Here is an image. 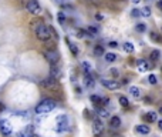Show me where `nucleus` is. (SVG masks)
<instances>
[{"label": "nucleus", "mask_w": 162, "mask_h": 137, "mask_svg": "<svg viewBox=\"0 0 162 137\" xmlns=\"http://www.w3.org/2000/svg\"><path fill=\"white\" fill-rule=\"evenodd\" d=\"M56 106H57L56 100L44 99L37 104V107H36V113H37V114H47V113H50V111H53V110L56 109Z\"/></svg>", "instance_id": "nucleus-1"}, {"label": "nucleus", "mask_w": 162, "mask_h": 137, "mask_svg": "<svg viewBox=\"0 0 162 137\" xmlns=\"http://www.w3.org/2000/svg\"><path fill=\"white\" fill-rule=\"evenodd\" d=\"M36 36L41 42H49L50 37H51V29L41 23V24H38L37 27H36Z\"/></svg>", "instance_id": "nucleus-2"}, {"label": "nucleus", "mask_w": 162, "mask_h": 137, "mask_svg": "<svg viewBox=\"0 0 162 137\" xmlns=\"http://www.w3.org/2000/svg\"><path fill=\"white\" fill-rule=\"evenodd\" d=\"M68 126H70V120H68V117L65 114H60L57 117V132L58 133H63V132H67L68 130Z\"/></svg>", "instance_id": "nucleus-3"}, {"label": "nucleus", "mask_w": 162, "mask_h": 137, "mask_svg": "<svg viewBox=\"0 0 162 137\" xmlns=\"http://www.w3.org/2000/svg\"><path fill=\"white\" fill-rule=\"evenodd\" d=\"M0 133H2L3 136H6V137L11 136V133H13V127H11V124H10V121L9 120H4V119L0 120Z\"/></svg>", "instance_id": "nucleus-4"}, {"label": "nucleus", "mask_w": 162, "mask_h": 137, "mask_svg": "<svg viewBox=\"0 0 162 137\" xmlns=\"http://www.w3.org/2000/svg\"><path fill=\"white\" fill-rule=\"evenodd\" d=\"M26 9L32 14H40V11H41V7H40L37 0H28L26 5Z\"/></svg>", "instance_id": "nucleus-5"}, {"label": "nucleus", "mask_w": 162, "mask_h": 137, "mask_svg": "<svg viewBox=\"0 0 162 137\" xmlns=\"http://www.w3.org/2000/svg\"><path fill=\"white\" fill-rule=\"evenodd\" d=\"M44 57L47 59V61H50L51 64H57V61H58V53L56 51V50H46L44 51Z\"/></svg>", "instance_id": "nucleus-6"}, {"label": "nucleus", "mask_w": 162, "mask_h": 137, "mask_svg": "<svg viewBox=\"0 0 162 137\" xmlns=\"http://www.w3.org/2000/svg\"><path fill=\"white\" fill-rule=\"evenodd\" d=\"M104 87H107L108 90H117L119 87V83L117 80H107V79H103L101 80Z\"/></svg>", "instance_id": "nucleus-7"}, {"label": "nucleus", "mask_w": 162, "mask_h": 137, "mask_svg": "<svg viewBox=\"0 0 162 137\" xmlns=\"http://www.w3.org/2000/svg\"><path fill=\"white\" fill-rule=\"evenodd\" d=\"M57 80H58V79L50 76V77H47V79L41 80V82H40V86H43V87H54V86L57 84Z\"/></svg>", "instance_id": "nucleus-8"}, {"label": "nucleus", "mask_w": 162, "mask_h": 137, "mask_svg": "<svg viewBox=\"0 0 162 137\" xmlns=\"http://www.w3.org/2000/svg\"><path fill=\"white\" fill-rule=\"evenodd\" d=\"M103 130H104V124L101 123V120L95 119L94 123H92V132H94V134H100Z\"/></svg>", "instance_id": "nucleus-9"}, {"label": "nucleus", "mask_w": 162, "mask_h": 137, "mask_svg": "<svg viewBox=\"0 0 162 137\" xmlns=\"http://www.w3.org/2000/svg\"><path fill=\"white\" fill-rule=\"evenodd\" d=\"M136 66H138V70L140 71H148L151 69V63L146 60H138L136 61Z\"/></svg>", "instance_id": "nucleus-10"}, {"label": "nucleus", "mask_w": 162, "mask_h": 137, "mask_svg": "<svg viewBox=\"0 0 162 137\" xmlns=\"http://www.w3.org/2000/svg\"><path fill=\"white\" fill-rule=\"evenodd\" d=\"M144 120L146 123H154V121H157V113H154V111H148L144 114Z\"/></svg>", "instance_id": "nucleus-11"}, {"label": "nucleus", "mask_w": 162, "mask_h": 137, "mask_svg": "<svg viewBox=\"0 0 162 137\" xmlns=\"http://www.w3.org/2000/svg\"><path fill=\"white\" fill-rule=\"evenodd\" d=\"M91 101L95 104V106H101V104H107L108 99H101L100 96H95V94H94V96H91Z\"/></svg>", "instance_id": "nucleus-12"}, {"label": "nucleus", "mask_w": 162, "mask_h": 137, "mask_svg": "<svg viewBox=\"0 0 162 137\" xmlns=\"http://www.w3.org/2000/svg\"><path fill=\"white\" fill-rule=\"evenodd\" d=\"M110 126L112 127V129H118V127L121 126V119H119L118 116L111 117V120H110Z\"/></svg>", "instance_id": "nucleus-13"}, {"label": "nucleus", "mask_w": 162, "mask_h": 137, "mask_svg": "<svg viewBox=\"0 0 162 137\" xmlns=\"http://www.w3.org/2000/svg\"><path fill=\"white\" fill-rule=\"evenodd\" d=\"M130 93L134 99H141V90L136 86H131L130 87Z\"/></svg>", "instance_id": "nucleus-14"}, {"label": "nucleus", "mask_w": 162, "mask_h": 137, "mask_svg": "<svg viewBox=\"0 0 162 137\" xmlns=\"http://www.w3.org/2000/svg\"><path fill=\"white\" fill-rule=\"evenodd\" d=\"M50 74L56 79H58L60 74H61V70L58 69V66H56V64H51V69H50Z\"/></svg>", "instance_id": "nucleus-15"}, {"label": "nucleus", "mask_w": 162, "mask_h": 137, "mask_svg": "<svg viewBox=\"0 0 162 137\" xmlns=\"http://www.w3.org/2000/svg\"><path fill=\"white\" fill-rule=\"evenodd\" d=\"M138 133H141V134H148L149 133V126H145V124H140V126H136V129H135Z\"/></svg>", "instance_id": "nucleus-16"}, {"label": "nucleus", "mask_w": 162, "mask_h": 137, "mask_svg": "<svg viewBox=\"0 0 162 137\" xmlns=\"http://www.w3.org/2000/svg\"><path fill=\"white\" fill-rule=\"evenodd\" d=\"M117 57H118V56L115 54V53H107L104 59H105V61H108V63H112V61L117 60Z\"/></svg>", "instance_id": "nucleus-17"}, {"label": "nucleus", "mask_w": 162, "mask_h": 137, "mask_svg": "<svg viewBox=\"0 0 162 137\" xmlns=\"http://www.w3.org/2000/svg\"><path fill=\"white\" fill-rule=\"evenodd\" d=\"M84 82H86V84L88 86V87H92L94 86V80H92V77L90 73H86V79H84Z\"/></svg>", "instance_id": "nucleus-18"}, {"label": "nucleus", "mask_w": 162, "mask_h": 137, "mask_svg": "<svg viewBox=\"0 0 162 137\" xmlns=\"http://www.w3.org/2000/svg\"><path fill=\"white\" fill-rule=\"evenodd\" d=\"M122 49H124V51H127V53H132V51H134V44L130 43V42H127V43H124Z\"/></svg>", "instance_id": "nucleus-19"}, {"label": "nucleus", "mask_w": 162, "mask_h": 137, "mask_svg": "<svg viewBox=\"0 0 162 137\" xmlns=\"http://www.w3.org/2000/svg\"><path fill=\"white\" fill-rule=\"evenodd\" d=\"M151 40L157 42V43H161L162 37H161V34H158V33H155V32H152V33H151Z\"/></svg>", "instance_id": "nucleus-20"}, {"label": "nucleus", "mask_w": 162, "mask_h": 137, "mask_svg": "<svg viewBox=\"0 0 162 137\" xmlns=\"http://www.w3.org/2000/svg\"><path fill=\"white\" fill-rule=\"evenodd\" d=\"M94 54L95 56H103L104 54V47L103 46H95V47H94Z\"/></svg>", "instance_id": "nucleus-21"}, {"label": "nucleus", "mask_w": 162, "mask_h": 137, "mask_svg": "<svg viewBox=\"0 0 162 137\" xmlns=\"http://www.w3.org/2000/svg\"><path fill=\"white\" fill-rule=\"evenodd\" d=\"M119 104H121L122 107H128V106H130V101H128V99H127L125 96H121V97H119Z\"/></svg>", "instance_id": "nucleus-22"}, {"label": "nucleus", "mask_w": 162, "mask_h": 137, "mask_svg": "<svg viewBox=\"0 0 162 137\" xmlns=\"http://www.w3.org/2000/svg\"><path fill=\"white\" fill-rule=\"evenodd\" d=\"M141 16L149 17L151 16V9H149V7H144V9H141Z\"/></svg>", "instance_id": "nucleus-23"}, {"label": "nucleus", "mask_w": 162, "mask_h": 137, "mask_svg": "<svg viewBox=\"0 0 162 137\" xmlns=\"http://www.w3.org/2000/svg\"><path fill=\"white\" fill-rule=\"evenodd\" d=\"M81 66H82V69H84L86 73H90V71H91V64H90L88 61H82V64H81Z\"/></svg>", "instance_id": "nucleus-24"}, {"label": "nucleus", "mask_w": 162, "mask_h": 137, "mask_svg": "<svg viewBox=\"0 0 162 137\" xmlns=\"http://www.w3.org/2000/svg\"><path fill=\"white\" fill-rule=\"evenodd\" d=\"M159 59V50H152V53H151V60H158Z\"/></svg>", "instance_id": "nucleus-25"}, {"label": "nucleus", "mask_w": 162, "mask_h": 137, "mask_svg": "<svg viewBox=\"0 0 162 137\" xmlns=\"http://www.w3.org/2000/svg\"><path fill=\"white\" fill-rule=\"evenodd\" d=\"M68 47H70V50H71V53L74 56H77L78 54V49L76 47V44H73V43H68Z\"/></svg>", "instance_id": "nucleus-26"}, {"label": "nucleus", "mask_w": 162, "mask_h": 137, "mask_svg": "<svg viewBox=\"0 0 162 137\" xmlns=\"http://www.w3.org/2000/svg\"><path fill=\"white\" fill-rule=\"evenodd\" d=\"M148 82L151 83V84H157L158 83V79L155 74H149V77H148Z\"/></svg>", "instance_id": "nucleus-27"}, {"label": "nucleus", "mask_w": 162, "mask_h": 137, "mask_svg": "<svg viewBox=\"0 0 162 137\" xmlns=\"http://www.w3.org/2000/svg\"><path fill=\"white\" fill-rule=\"evenodd\" d=\"M98 114L101 116V117H104V119H105V117H108V116H110V113H108V111H107L105 109H100V110H98Z\"/></svg>", "instance_id": "nucleus-28"}, {"label": "nucleus", "mask_w": 162, "mask_h": 137, "mask_svg": "<svg viewBox=\"0 0 162 137\" xmlns=\"http://www.w3.org/2000/svg\"><path fill=\"white\" fill-rule=\"evenodd\" d=\"M145 24H144V23H140V24H136V30H138V32H145Z\"/></svg>", "instance_id": "nucleus-29"}, {"label": "nucleus", "mask_w": 162, "mask_h": 137, "mask_svg": "<svg viewBox=\"0 0 162 137\" xmlns=\"http://www.w3.org/2000/svg\"><path fill=\"white\" fill-rule=\"evenodd\" d=\"M132 16H134V17L141 16V10H136V9H134V10H132Z\"/></svg>", "instance_id": "nucleus-30"}, {"label": "nucleus", "mask_w": 162, "mask_h": 137, "mask_svg": "<svg viewBox=\"0 0 162 137\" xmlns=\"http://www.w3.org/2000/svg\"><path fill=\"white\" fill-rule=\"evenodd\" d=\"M108 46H110V47H112V49H115V47H118V43H117V42H110Z\"/></svg>", "instance_id": "nucleus-31"}, {"label": "nucleus", "mask_w": 162, "mask_h": 137, "mask_svg": "<svg viewBox=\"0 0 162 137\" xmlns=\"http://www.w3.org/2000/svg\"><path fill=\"white\" fill-rule=\"evenodd\" d=\"M58 20H60V23H64L65 17H64V14H63V13H58Z\"/></svg>", "instance_id": "nucleus-32"}, {"label": "nucleus", "mask_w": 162, "mask_h": 137, "mask_svg": "<svg viewBox=\"0 0 162 137\" xmlns=\"http://www.w3.org/2000/svg\"><path fill=\"white\" fill-rule=\"evenodd\" d=\"M77 36H78V37H84V36H86V32H84V30H78V32H77Z\"/></svg>", "instance_id": "nucleus-33"}, {"label": "nucleus", "mask_w": 162, "mask_h": 137, "mask_svg": "<svg viewBox=\"0 0 162 137\" xmlns=\"http://www.w3.org/2000/svg\"><path fill=\"white\" fill-rule=\"evenodd\" d=\"M88 33L95 34V33H97V29H95V27H88Z\"/></svg>", "instance_id": "nucleus-34"}, {"label": "nucleus", "mask_w": 162, "mask_h": 137, "mask_svg": "<svg viewBox=\"0 0 162 137\" xmlns=\"http://www.w3.org/2000/svg\"><path fill=\"white\" fill-rule=\"evenodd\" d=\"M111 74H112L114 77H117L118 76V70H117V69H111Z\"/></svg>", "instance_id": "nucleus-35"}, {"label": "nucleus", "mask_w": 162, "mask_h": 137, "mask_svg": "<svg viewBox=\"0 0 162 137\" xmlns=\"http://www.w3.org/2000/svg\"><path fill=\"white\" fill-rule=\"evenodd\" d=\"M157 6H158V9H161V10H162V0H158Z\"/></svg>", "instance_id": "nucleus-36"}, {"label": "nucleus", "mask_w": 162, "mask_h": 137, "mask_svg": "<svg viewBox=\"0 0 162 137\" xmlns=\"http://www.w3.org/2000/svg\"><path fill=\"white\" fill-rule=\"evenodd\" d=\"M158 127H159V130H162V120L158 121Z\"/></svg>", "instance_id": "nucleus-37"}, {"label": "nucleus", "mask_w": 162, "mask_h": 137, "mask_svg": "<svg viewBox=\"0 0 162 137\" xmlns=\"http://www.w3.org/2000/svg\"><path fill=\"white\" fill-rule=\"evenodd\" d=\"M145 103H146V104H151V99H149V97H146V99H145Z\"/></svg>", "instance_id": "nucleus-38"}, {"label": "nucleus", "mask_w": 162, "mask_h": 137, "mask_svg": "<svg viewBox=\"0 0 162 137\" xmlns=\"http://www.w3.org/2000/svg\"><path fill=\"white\" fill-rule=\"evenodd\" d=\"M132 2H134V3H135V5H136V3H140V2H141V0H132Z\"/></svg>", "instance_id": "nucleus-39"}, {"label": "nucleus", "mask_w": 162, "mask_h": 137, "mask_svg": "<svg viewBox=\"0 0 162 137\" xmlns=\"http://www.w3.org/2000/svg\"><path fill=\"white\" fill-rule=\"evenodd\" d=\"M159 114H162V106L159 107Z\"/></svg>", "instance_id": "nucleus-40"}, {"label": "nucleus", "mask_w": 162, "mask_h": 137, "mask_svg": "<svg viewBox=\"0 0 162 137\" xmlns=\"http://www.w3.org/2000/svg\"><path fill=\"white\" fill-rule=\"evenodd\" d=\"M3 109H4V107H3V104L0 103V110H3Z\"/></svg>", "instance_id": "nucleus-41"}, {"label": "nucleus", "mask_w": 162, "mask_h": 137, "mask_svg": "<svg viewBox=\"0 0 162 137\" xmlns=\"http://www.w3.org/2000/svg\"><path fill=\"white\" fill-rule=\"evenodd\" d=\"M30 137H36V136H33V134H32V136H30Z\"/></svg>", "instance_id": "nucleus-42"}, {"label": "nucleus", "mask_w": 162, "mask_h": 137, "mask_svg": "<svg viewBox=\"0 0 162 137\" xmlns=\"http://www.w3.org/2000/svg\"><path fill=\"white\" fill-rule=\"evenodd\" d=\"M161 71H162V67H161Z\"/></svg>", "instance_id": "nucleus-43"}]
</instances>
